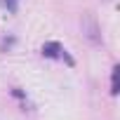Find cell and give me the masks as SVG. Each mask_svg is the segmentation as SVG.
<instances>
[{"label": "cell", "mask_w": 120, "mask_h": 120, "mask_svg": "<svg viewBox=\"0 0 120 120\" xmlns=\"http://www.w3.org/2000/svg\"><path fill=\"white\" fill-rule=\"evenodd\" d=\"M82 33L87 35V40H92V42H101L99 26H97V21H94L92 14H82Z\"/></svg>", "instance_id": "6da1fadb"}, {"label": "cell", "mask_w": 120, "mask_h": 120, "mask_svg": "<svg viewBox=\"0 0 120 120\" xmlns=\"http://www.w3.org/2000/svg\"><path fill=\"white\" fill-rule=\"evenodd\" d=\"M5 3V7H7V12H12V14H17V10H19V0H3Z\"/></svg>", "instance_id": "277c9868"}, {"label": "cell", "mask_w": 120, "mask_h": 120, "mask_svg": "<svg viewBox=\"0 0 120 120\" xmlns=\"http://www.w3.org/2000/svg\"><path fill=\"white\" fill-rule=\"evenodd\" d=\"M118 75H120V68L115 66L111 73V94H118Z\"/></svg>", "instance_id": "3957f363"}, {"label": "cell", "mask_w": 120, "mask_h": 120, "mask_svg": "<svg viewBox=\"0 0 120 120\" xmlns=\"http://www.w3.org/2000/svg\"><path fill=\"white\" fill-rule=\"evenodd\" d=\"M42 54L49 56V59H64V56H66L64 47L59 45V42H45V45H42Z\"/></svg>", "instance_id": "7a4b0ae2"}]
</instances>
